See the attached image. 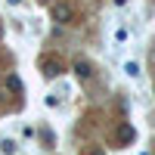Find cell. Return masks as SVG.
<instances>
[{"mask_svg":"<svg viewBox=\"0 0 155 155\" xmlns=\"http://www.w3.org/2000/svg\"><path fill=\"white\" fill-rule=\"evenodd\" d=\"M87 155H106V152H102V149H90Z\"/></svg>","mask_w":155,"mask_h":155,"instance_id":"obj_8","label":"cell"},{"mask_svg":"<svg viewBox=\"0 0 155 155\" xmlns=\"http://www.w3.org/2000/svg\"><path fill=\"white\" fill-rule=\"evenodd\" d=\"M50 16H53V22L65 25V22H71V6H68V3H53V9H50Z\"/></svg>","mask_w":155,"mask_h":155,"instance_id":"obj_1","label":"cell"},{"mask_svg":"<svg viewBox=\"0 0 155 155\" xmlns=\"http://www.w3.org/2000/svg\"><path fill=\"white\" fill-rule=\"evenodd\" d=\"M6 90H9V93H22V78L9 74V78H6Z\"/></svg>","mask_w":155,"mask_h":155,"instance_id":"obj_4","label":"cell"},{"mask_svg":"<svg viewBox=\"0 0 155 155\" xmlns=\"http://www.w3.org/2000/svg\"><path fill=\"white\" fill-rule=\"evenodd\" d=\"M118 137H121V143H134V137H137V134H134V127H130V124H124L121 130H118Z\"/></svg>","mask_w":155,"mask_h":155,"instance_id":"obj_5","label":"cell"},{"mask_svg":"<svg viewBox=\"0 0 155 155\" xmlns=\"http://www.w3.org/2000/svg\"><path fill=\"white\" fill-rule=\"evenodd\" d=\"M41 3H53V0H41Z\"/></svg>","mask_w":155,"mask_h":155,"instance_id":"obj_10","label":"cell"},{"mask_svg":"<svg viewBox=\"0 0 155 155\" xmlns=\"http://www.w3.org/2000/svg\"><path fill=\"white\" fill-rule=\"evenodd\" d=\"M59 71H62V62H59L56 56H50V59H44V74H47V78H56Z\"/></svg>","mask_w":155,"mask_h":155,"instance_id":"obj_2","label":"cell"},{"mask_svg":"<svg viewBox=\"0 0 155 155\" xmlns=\"http://www.w3.org/2000/svg\"><path fill=\"white\" fill-rule=\"evenodd\" d=\"M0 146H3V152H6V155H12V152H16V143H12V140H3Z\"/></svg>","mask_w":155,"mask_h":155,"instance_id":"obj_7","label":"cell"},{"mask_svg":"<svg viewBox=\"0 0 155 155\" xmlns=\"http://www.w3.org/2000/svg\"><path fill=\"white\" fill-rule=\"evenodd\" d=\"M124 71L130 74V78H137V74H140V65H137V62H127V65H124Z\"/></svg>","mask_w":155,"mask_h":155,"instance_id":"obj_6","label":"cell"},{"mask_svg":"<svg viewBox=\"0 0 155 155\" xmlns=\"http://www.w3.org/2000/svg\"><path fill=\"white\" fill-rule=\"evenodd\" d=\"M9 3H12V6H16V3H22V0H9Z\"/></svg>","mask_w":155,"mask_h":155,"instance_id":"obj_9","label":"cell"},{"mask_svg":"<svg viewBox=\"0 0 155 155\" xmlns=\"http://www.w3.org/2000/svg\"><path fill=\"white\" fill-rule=\"evenodd\" d=\"M74 74L81 78V81H87V78L93 74V68H90V62H84V59H78V62H74Z\"/></svg>","mask_w":155,"mask_h":155,"instance_id":"obj_3","label":"cell"}]
</instances>
